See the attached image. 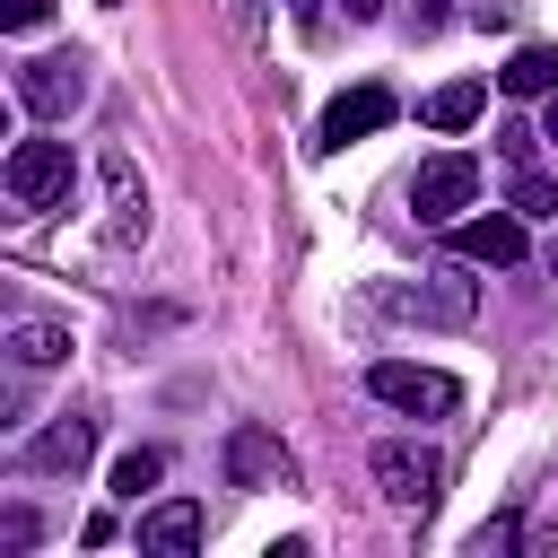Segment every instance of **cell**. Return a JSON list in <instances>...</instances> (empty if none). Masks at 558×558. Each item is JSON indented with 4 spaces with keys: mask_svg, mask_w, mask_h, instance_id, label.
I'll return each instance as SVG.
<instances>
[{
    "mask_svg": "<svg viewBox=\"0 0 558 558\" xmlns=\"http://www.w3.org/2000/svg\"><path fill=\"white\" fill-rule=\"evenodd\" d=\"M0 183H9V201H17L26 218H44V209H70L78 157H70V140H17L9 166H0Z\"/></svg>",
    "mask_w": 558,
    "mask_h": 558,
    "instance_id": "cell-1",
    "label": "cell"
},
{
    "mask_svg": "<svg viewBox=\"0 0 558 558\" xmlns=\"http://www.w3.org/2000/svg\"><path fill=\"white\" fill-rule=\"evenodd\" d=\"M375 305L401 314V323H445V331H462V323L480 314V279H462V270H418V279H384Z\"/></svg>",
    "mask_w": 558,
    "mask_h": 558,
    "instance_id": "cell-2",
    "label": "cell"
},
{
    "mask_svg": "<svg viewBox=\"0 0 558 558\" xmlns=\"http://www.w3.org/2000/svg\"><path fill=\"white\" fill-rule=\"evenodd\" d=\"M366 471H375L384 506H401V514H427V506L445 497V453L418 445V436H384V445L366 453Z\"/></svg>",
    "mask_w": 558,
    "mask_h": 558,
    "instance_id": "cell-3",
    "label": "cell"
},
{
    "mask_svg": "<svg viewBox=\"0 0 558 558\" xmlns=\"http://www.w3.org/2000/svg\"><path fill=\"white\" fill-rule=\"evenodd\" d=\"M366 392L384 410H401V418H453L462 410V384L445 366H410V357H375L366 366Z\"/></svg>",
    "mask_w": 558,
    "mask_h": 558,
    "instance_id": "cell-4",
    "label": "cell"
},
{
    "mask_svg": "<svg viewBox=\"0 0 558 558\" xmlns=\"http://www.w3.org/2000/svg\"><path fill=\"white\" fill-rule=\"evenodd\" d=\"M17 105H26L35 122L78 113V105H87V61H78V52H35V61H17Z\"/></svg>",
    "mask_w": 558,
    "mask_h": 558,
    "instance_id": "cell-5",
    "label": "cell"
},
{
    "mask_svg": "<svg viewBox=\"0 0 558 558\" xmlns=\"http://www.w3.org/2000/svg\"><path fill=\"white\" fill-rule=\"evenodd\" d=\"M471 201H480V157H462V148H445V157H427V166L410 174V209H418L427 227H453Z\"/></svg>",
    "mask_w": 558,
    "mask_h": 558,
    "instance_id": "cell-6",
    "label": "cell"
},
{
    "mask_svg": "<svg viewBox=\"0 0 558 558\" xmlns=\"http://www.w3.org/2000/svg\"><path fill=\"white\" fill-rule=\"evenodd\" d=\"M218 462H227V488H288V480H296V453H288L262 418H235Z\"/></svg>",
    "mask_w": 558,
    "mask_h": 558,
    "instance_id": "cell-7",
    "label": "cell"
},
{
    "mask_svg": "<svg viewBox=\"0 0 558 558\" xmlns=\"http://www.w3.org/2000/svg\"><path fill=\"white\" fill-rule=\"evenodd\" d=\"M392 113H401V105H392V87H384V78H366V87H340V96L323 105V122H314V148L331 157V148H349V140H375Z\"/></svg>",
    "mask_w": 558,
    "mask_h": 558,
    "instance_id": "cell-8",
    "label": "cell"
},
{
    "mask_svg": "<svg viewBox=\"0 0 558 558\" xmlns=\"http://www.w3.org/2000/svg\"><path fill=\"white\" fill-rule=\"evenodd\" d=\"M445 235H453L462 262H488V270H514V262H523V209H514V201H506V209H480V218H453Z\"/></svg>",
    "mask_w": 558,
    "mask_h": 558,
    "instance_id": "cell-9",
    "label": "cell"
},
{
    "mask_svg": "<svg viewBox=\"0 0 558 558\" xmlns=\"http://www.w3.org/2000/svg\"><path fill=\"white\" fill-rule=\"evenodd\" d=\"M87 453H96V418H52L44 436H26L17 462H26V471H78Z\"/></svg>",
    "mask_w": 558,
    "mask_h": 558,
    "instance_id": "cell-10",
    "label": "cell"
},
{
    "mask_svg": "<svg viewBox=\"0 0 558 558\" xmlns=\"http://www.w3.org/2000/svg\"><path fill=\"white\" fill-rule=\"evenodd\" d=\"M61 357H70V323H52V314L9 323V366H17V375H44V366H61Z\"/></svg>",
    "mask_w": 558,
    "mask_h": 558,
    "instance_id": "cell-11",
    "label": "cell"
},
{
    "mask_svg": "<svg viewBox=\"0 0 558 558\" xmlns=\"http://www.w3.org/2000/svg\"><path fill=\"white\" fill-rule=\"evenodd\" d=\"M105 192H113V244H140L148 235V192H140L122 148H105Z\"/></svg>",
    "mask_w": 558,
    "mask_h": 558,
    "instance_id": "cell-12",
    "label": "cell"
},
{
    "mask_svg": "<svg viewBox=\"0 0 558 558\" xmlns=\"http://www.w3.org/2000/svg\"><path fill=\"white\" fill-rule=\"evenodd\" d=\"M140 549H201V506L192 497H166L140 514Z\"/></svg>",
    "mask_w": 558,
    "mask_h": 558,
    "instance_id": "cell-13",
    "label": "cell"
},
{
    "mask_svg": "<svg viewBox=\"0 0 558 558\" xmlns=\"http://www.w3.org/2000/svg\"><path fill=\"white\" fill-rule=\"evenodd\" d=\"M506 96H558V44H523L506 70H497Z\"/></svg>",
    "mask_w": 558,
    "mask_h": 558,
    "instance_id": "cell-14",
    "label": "cell"
},
{
    "mask_svg": "<svg viewBox=\"0 0 558 558\" xmlns=\"http://www.w3.org/2000/svg\"><path fill=\"white\" fill-rule=\"evenodd\" d=\"M480 105H488V87H480V78H453V87H436V96H427V122H436V131H471V122H480Z\"/></svg>",
    "mask_w": 558,
    "mask_h": 558,
    "instance_id": "cell-15",
    "label": "cell"
},
{
    "mask_svg": "<svg viewBox=\"0 0 558 558\" xmlns=\"http://www.w3.org/2000/svg\"><path fill=\"white\" fill-rule=\"evenodd\" d=\"M157 480H166V453H157V445H131V453L113 462V497H148Z\"/></svg>",
    "mask_w": 558,
    "mask_h": 558,
    "instance_id": "cell-16",
    "label": "cell"
},
{
    "mask_svg": "<svg viewBox=\"0 0 558 558\" xmlns=\"http://www.w3.org/2000/svg\"><path fill=\"white\" fill-rule=\"evenodd\" d=\"M506 201H514L523 218H558V183H549L541 166H514V183H506Z\"/></svg>",
    "mask_w": 558,
    "mask_h": 558,
    "instance_id": "cell-17",
    "label": "cell"
},
{
    "mask_svg": "<svg viewBox=\"0 0 558 558\" xmlns=\"http://www.w3.org/2000/svg\"><path fill=\"white\" fill-rule=\"evenodd\" d=\"M44 17H52V0H9V9H0V26H9V35H35Z\"/></svg>",
    "mask_w": 558,
    "mask_h": 558,
    "instance_id": "cell-18",
    "label": "cell"
},
{
    "mask_svg": "<svg viewBox=\"0 0 558 558\" xmlns=\"http://www.w3.org/2000/svg\"><path fill=\"white\" fill-rule=\"evenodd\" d=\"M0 549H35V514H26V506L0 514Z\"/></svg>",
    "mask_w": 558,
    "mask_h": 558,
    "instance_id": "cell-19",
    "label": "cell"
},
{
    "mask_svg": "<svg viewBox=\"0 0 558 558\" xmlns=\"http://www.w3.org/2000/svg\"><path fill=\"white\" fill-rule=\"evenodd\" d=\"M488 549H514V514H497V523L471 532V558H488Z\"/></svg>",
    "mask_w": 558,
    "mask_h": 558,
    "instance_id": "cell-20",
    "label": "cell"
},
{
    "mask_svg": "<svg viewBox=\"0 0 558 558\" xmlns=\"http://www.w3.org/2000/svg\"><path fill=\"white\" fill-rule=\"evenodd\" d=\"M497 140H506V157H514V166H532V140H541V131H523V122H506Z\"/></svg>",
    "mask_w": 558,
    "mask_h": 558,
    "instance_id": "cell-21",
    "label": "cell"
},
{
    "mask_svg": "<svg viewBox=\"0 0 558 558\" xmlns=\"http://www.w3.org/2000/svg\"><path fill=\"white\" fill-rule=\"evenodd\" d=\"M288 17H296V26L314 35V26H323V0H288Z\"/></svg>",
    "mask_w": 558,
    "mask_h": 558,
    "instance_id": "cell-22",
    "label": "cell"
},
{
    "mask_svg": "<svg viewBox=\"0 0 558 558\" xmlns=\"http://www.w3.org/2000/svg\"><path fill=\"white\" fill-rule=\"evenodd\" d=\"M445 26V0H418V35H436Z\"/></svg>",
    "mask_w": 558,
    "mask_h": 558,
    "instance_id": "cell-23",
    "label": "cell"
},
{
    "mask_svg": "<svg viewBox=\"0 0 558 558\" xmlns=\"http://www.w3.org/2000/svg\"><path fill=\"white\" fill-rule=\"evenodd\" d=\"M340 9H349V17H357V26H366V17H384V9H392V0H340Z\"/></svg>",
    "mask_w": 558,
    "mask_h": 558,
    "instance_id": "cell-24",
    "label": "cell"
},
{
    "mask_svg": "<svg viewBox=\"0 0 558 558\" xmlns=\"http://www.w3.org/2000/svg\"><path fill=\"white\" fill-rule=\"evenodd\" d=\"M541 140H558V96H549V113H541Z\"/></svg>",
    "mask_w": 558,
    "mask_h": 558,
    "instance_id": "cell-25",
    "label": "cell"
},
{
    "mask_svg": "<svg viewBox=\"0 0 558 558\" xmlns=\"http://www.w3.org/2000/svg\"><path fill=\"white\" fill-rule=\"evenodd\" d=\"M549 279H558V253H549Z\"/></svg>",
    "mask_w": 558,
    "mask_h": 558,
    "instance_id": "cell-26",
    "label": "cell"
}]
</instances>
